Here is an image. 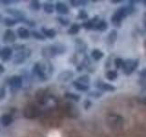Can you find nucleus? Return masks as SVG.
Returning a JSON list of instances; mask_svg holds the SVG:
<instances>
[{
  "label": "nucleus",
  "instance_id": "obj_1",
  "mask_svg": "<svg viewBox=\"0 0 146 137\" xmlns=\"http://www.w3.org/2000/svg\"><path fill=\"white\" fill-rule=\"evenodd\" d=\"M53 70V68L51 64L48 62H42L39 61L34 66V73L40 78L41 80H46L47 78L51 74Z\"/></svg>",
  "mask_w": 146,
  "mask_h": 137
},
{
  "label": "nucleus",
  "instance_id": "obj_2",
  "mask_svg": "<svg viewBox=\"0 0 146 137\" xmlns=\"http://www.w3.org/2000/svg\"><path fill=\"white\" fill-rule=\"evenodd\" d=\"M65 51H66L65 46H63L62 44H53L43 48L42 55L45 58L50 59L57 56V55H61Z\"/></svg>",
  "mask_w": 146,
  "mask_h": 137
},
{
  "label": "nucleus",
  "instance_id": "obj_3",
  "mask_svg": "<svg viewBox=\"0 0 146 137\" xmlns=\"http://www.w3.org/2000/svg\"><path fill=\"white\" fill-rule=\"evenodd\" d=\"M132 11H133V9L131 7H122L121 8L117 9L116 12L114 13L111 17L112 24L115 27H120L123 18L127 17L128 15H130Z\"/></svg>",
  "mask_w": 146,
  "mask_h": 137
},
{
  "label": "nucleus",
  "instance_id": "obj_4",
  "mask_svg": "<svg viewBox=\"0 0 146 137\" xmlns=\"http://www.w3.org/2000/svg\"><path fill=\"white\" fill-rule=\"evenodd\" d=\"M137 67H138V59H128L123 61L122 70L125 74L129 75L136 70Z\"/></svg>",
  "mask_w": 146,
  "mask_h": 137
},
{
  "label": "nucleus",
  "instance_id": "obj_5",
  "mask_svg": "<svg viewBox=\"0 0 146 137\" xmlns=\"http://www.w3.org/2000/svg\"><path fill=\"white\" fill-rule=\"evenodd\" d=\"M38 114V110L33 104L27 105L24 109V116L27 119L35 118Z\"/></svg>",
  "mask_w": 146,
  "mask_h": 137
},
{
  "label": "nucleus",
  "instance_id": "obj_6",
  "mask_svg": "<svg viewBox=\"0 0 146 137\" xmlns=\"http://www.w3.org/2000/svg\"><path fill=\"white\" fill-rule=\"evenodd\" d=\"M29 56H30V51H29V50H21V51L16 54L15 58H14V62L17 64L23 63L27 59V58H29Z\"/></svg>",
  "mask_w": 146,
  "mask_h": 137
},
{
  "label": "nucleus",
  "instance_id": "obj_7",
  "mask_svg": "<svg viewBox=\"0 0 146 137\" xmlns=\"http://www.w3.org/2000/svg\"><path fill=\"white\" fill-rule=\"evenodd\" d=\"M9 86L11 87L13 90H17L22 86V79L19 76H13L10 80H9Z\"/></svg>",
  "mask_w": 146,
  "mask_h": 137
},
{
  "label": "nucleus",
  "instance_id": "obj_8",
  "mask_svg": "<svg viewBox=\"0 0 146 137\" xmlns=\"http://www.w3.org/2000/svg\"><path fill=\"white\" fill-rule=\"evenodd\" d=\"M12 56V49L9 48V47H6L4 48L1 50V54H0V57H1L2 61H7L10 59Z\"/></svg>",
  "mask_w": 146,
  "mask_h": 137
},
{
  "label": "nucleus",
  "instance_id": "obj_9",
  "mask_svg": "<svg viewBox=\"0 0 146 137\" xmlns=\"http://www.w3.org/2000/svg\"><path fill=\"white\" fill-rule=\"evenodd\" d=\"M56 10L59 14H61V15H66L70 11V9H68L66 4H64L62 2H58L56 5Z\"/></svg>",
  "mask_w": 146,
  "mask_h": 137
},
{
  "label": "nucleus",
  "instance_id": "obj_10",
  "mask_svg": "<svg viewBox=\"0 0 146 137\" xmlns=\"http://www.w3.org/2000/svg\"><path fill=\"white\" fill-rule=\"evenodd\" d=\"M16 40V35L12 30H7L4 35L5 42H14Z\"/></svg>",
  "mask_w": 146,
  "mask_h": 137
},
{
  "label": "nucleus",
  "instance_id": "obj_11",
  "mask_svg": "<svg viewBox=\"0 0 146 137\" xmlns=\"http://www.w3.org/2000/svg\"><path fill=\"white\" fill-rule=\"evenodd\" d=\"M72 77H73V72H71L70 70H67V71L61 72L60 74L58 75V80L61 81H67L68 80H70Z\"/></svg>",
  "mask_w": 146,
  "mask_h": 137
},
{
  "label": "nucleus",
  "instance_id": "obj_12",
  "mask_svg": "<svg viewBox=\"0 0 146 137\" xmlns=\"http://www.w3.org/2000/svg\"><path fill=\"white\" fill-rule=\"evenodd\" d=\"M0 122H1L3 126H8L12 123L13 118L11 115H9V114H4V115L1 117V119H0Z\"/></svg>",
  "mask_w": 146,
  "mask_h": 137
},
{
  "label": "nucleus",
  "instance_id": "obj_13",
  "mask_svg": "<svg viewBox=\"0 0 146 137\" xmlns=\"http://www.w3.org/2000/svg\"><path fill=\"white\" fill-rule=\"evenodd\" d=\"M97 86L100 90H106V91H114L116 90V88L114 86H112L111 84H109V83H105V82H100V84H98Z\"/></svg>",
  "mask_w": 146,
  "mask_h": 137
},
{
  "label": "nucleus",
  "instance_id": "obj_14",
  "mask_svg": "<svg viewBox=\"0 0 146 137\" xmlns=\"http://www.w3.org/2000/svg\"><path fill=\"white\" fill-rule=\"evenodd\" d=\"M41 31H42V34L45 37L48 38V39H53V38H55V36H56V32H55V30H53L51 29H46V27H42Z\"/></svg>",
  "mask_w": 146,
  "mask_h": 137
},
{
  "label": "nucleus",
  "instance_id": "obj_15",
  "mask_svg": "<svg viewBox=\"0 0 146 137\" xmlns=\"http://www.w3.org/2000/svg\"><path fill=\"white\" fill-rule=\"evenodd\" d=\"M17 34L18 36H19V38L21 39H27V38H29V36H30V33H29V31L27 30L26 27H19V29H17Z\"/></svg>",
  "mask_w": 146,
  "mask_h": 137
},
{
  "label": "nucleus",
  "instance_id": "obj_16",
  "mask_svg": "<svg viewBox=\"0 0 146 137\" xmlns=\"http://www.w3.org/2000/svg\"><path fill=\"white\" fill-rule=\"evenodd\" d=\"M73 86L75 87V89H77L78 90H80V91H87L89 90V86L88 85H84V84H82L80 83V82L79 81H73Z\"/></svg>",
  "mask_w": 146,
  "mask_h": 137
},
{
  "label": "nucleus",
  "instance_id": "obj_17",
  "mask_svg": "<svg viewBox=\"0 0 146 137\" xmlns=\"http://www.w3.org/2000/svg\"><path fill=\"white\" fill-rule=\"evenodd\" d=\"M36 98L38 99V100L40 103H44L47 100V96H46V93L43 90H40L38 92V94H36Z\"/></svg>",
  "mask_w": 146,
  "mask_h": 137
},
{
  "label": "nucleus",
  "instance_id": "obj_18",
  "mask_svg": "<svg viewBox=\"0 0 146 137\" xmlns=\"http://www.w3.org/2000/svg\"><path fill=\"white\" fill-rule=\"evenodd\" d=\"M103 52H102L99 49H94L92 52H91V56L95 59V61H100V59L103 57Z\"/></svg>",
  "mask_w": 146,
  "mask_h": 137
},
{
  "label": "nucleus",
  "instance_id": "obj_19",
  "mask_svg": "<svg viewBox=\"0 0 146 137\" xmlns=\"http://www.w3.org/2000/svg\"><path fill=\"white\" fill-rule=\"evenodd\" d=\"M117 39V32L116 30H111L110 32V34L108 36V40H109V43L110 44H113L115 42V40Z\"/></svg>",
  "mask_w": 146,
  "mask_h": 137
},
{
  "label": "nucleus",
  "instance_id": "obj_20",
  "mask_svg": "<svg viewBox=\"0 0 146 137\" xmlns=\"http://www.w3.org/2000/svg\"><path fill=\"white\" fill-rule=\"evenodd\" d=\"M44 11L46 13H48V14H51L53 11H54V6H53V4L51 3H45L44 4Z\"/></svg>",
  "mask_w": 146,
  "mask_h": 137
},
{
  "label": "nucleus",
  "instance_id": "obj_21",
  "mask_svg": "<svg viewBox=\"0 0 146 137\" xmlns=\"http://www.w3.org/2000/svg\"><path fill=\"white\" fill-rule=\"evenodd\" d=\"M80 25H78V24H73V25L70 27V29H68V33H70V35H74V34H77L78 32L80 31Z\"/></svg>",
  "mask_w": 146,
  "mask_h": 137
},
{
  "label": "nucleus",
  "instance_id": "obj_22",
  "mask_svg": "<svg viewBox=\"0 0 146 137\" xmlns=\"http://www.w3.org/2000/svg\"><path fill=\"white\" fill-rule=\"evenodd\" d=\"M117 77H118L117 72L114 71V70H109L106 73V78H107L109 80H116Z\"/></svg>",
  "mask_w": 146,
  "mask_h": 137
},
{
  "label": "nucleus",
  "instance_id": "obj_23",
  "mask_svg": "<svg viewBox=\"0 0 146 137\" xmlns=\"http://www.w3.org/2000/svg\"><path fill=\"white\" fill-rule=\"evenodd\" d=\"M17 22H18V20L17 19V18H10V17H7L4 21L5 24H6L7 26H9V27L15 25Z\"/></svg>",
  "mask_w": 146,
  "mask_h": 137
},
{
  "label": "nucleus",
  "instance_id": "obj_24",
  "mask_svg": "<svg viewBox=\"0 0 146 137\" xmlns=\"http://www.w3.org/2000/svg\"><path fill=\"white\" fill-rule=\"evenodd\" d=\"M77 81H79V82H80V83L84 84V85H88L89 82H90V78L88 76H86V75L85 76H81L77 80Z\"/></svg>",
  "mask_w": 146,
  "mask_h": 137
},
{
  "label": "nucleus",
  "instance_id": "obj_25",
  "mask_svg": "<svg viewBox=\"0 0 146 137\" xmlns=\"http://www.w3.org/2000/svg\"><path fill=\"white\" fill-rule=\"evenodd\" d=\"M65 97L68 98V99H70V100H80V96L79 95H76V94H72V93H66L65 94Z\"/></svg>",
  "mask_w": 146,
  "mask_h": 137
},
{
  "label": "nucleus",
  "instance_id": "obj_26",
  "mask_svg": "<svg viewBox=\"0 0 146 137\" xmlns=\"http://www.w3.org/2000/svg\"><path fill=\"white\" fill-rule=\"evenodd\" d=\"M31 34H32V36H33L34 38H35V39H40V40H42V39H45V36H44V35H42L41 33H38V32H36V31L31 32Z\"/></svg>",
  "mask_w": 146,
  "mask_h": 137
},
{
  "label": "nucleus",
  "instance_id": "obj_27",
  "mask_svg": "<svg viewBox=\"0 0 146 137\" xmlns=\"http://www.w3.org/2000/svg\"><path fill=\"white\" fill-rule=\"evenodd\" d=\"M30 7H31V8L33 9V10H35V11L38 10L39 7H40L39 2H38V1H32L31 4H30Z\"/></svg>",
  "mask_w": 146,
  "mask_h": 137
},
{
  "label": "nucleus",
  "instance_id": "obj_28",
  "mask_svg": "<svg viewBox=\"0 0 146 137\" xmlns=\"http://www.w3.org/2000/svg\"><path fill=\"white\" fill-rule=\"evenodd\" d=\"M123 61H122L121 59H115V66H116V68H122Z\"/></svg>",
  "mask_w": 146,
  "mask_h": 137
},
{
  "label": "nucleus",
  "instance_id": "obj_29",
  "mask_svg": "<svg viewBox=\"0 0 146 137\" xmlns=\"http://www.w3.org/2000/svg\"><path fill=\"white\" fill-rule=\"evenodd\" d=\"M58 21L60 22L62 25L66 26V25H68V20H66V19H64L63 17H58Z\"/></svg>",
  "mask_w": 146,
  "mask_h": 137
},
{
  "label": "nucleus",
  "instance_id": "obj_30",
  "mask_svg": "<svg viewBox=\"0 0 146 137\" xmlns=\"http://www.w3.org/2000/svg\"><path fill=\"white\" fill-rule=\"evenodd\" d=\"M70 3L72 4V6H74V7H79L80 6V5H82V3H83V1H70Z\"/></svg>",
  "mask_w": 146,
  "mask_h": 137
},
{
  "label": "nucleus",
  "instance_id": "obj_31",
  "mask_svg": "<svg viewBox=\"0 0 146 137\" xmlns=\"http://www.w3.org/2000/svg\"><path fill=\"white\" fill-rule=\"evenodd\" d=\"M87 14L85 13V11H80L79 14V17H82V18H87Z\"/></svg>",
  "mask_w": 146,
  "mask_h": 137
},
{
  "label": "nucleus",
  "instance_id": "obj_32",
  "mask_svg": "<svg viewBox=\"0 0 146 137\" xmlns=\"http://www.w3.org/2000/svg\"><path fill=\"white\" fill-rule=\"evenodd\" d=\"M5 93H6V92H5V89H4V88H1V89H0V100L4 98Z\"/></svg>",
  "mask_w": 146,
  "mask_h": 137
},
{
  "label": "nucleus",
  "instance_id": "obj_33",
  "mask_svg": "<svg viewBox=\"0 0 146 137\" xmlns=\"http://www.w3.org/2000/svg\"><path fill=\"white\" fill-rule=\"evenodd\" d=\"M5 71V68L3 67V65L0 64V73H3Z\"/></svg>",
  "mask_w": 146,
  "mask_h": 137
},
{
  "label": "nucleus",
  "instance_id": "obj_34",
  "mask_svg": "<svg viewBox=\"0 0 146 137\" xmlns=\"http://www.w3.org/2000/svg\"><path fill=\"white\" fill-rule=\"evenodd\" d=\"M0 20H1V16H0Z\"/></svg>",
  "mask_w": 146,
  "mask_h": 137
},
{
  "label": "nucleus",
  "instance_id": "obj_35",
  "mask_svg": "<svg viewBox=\"0 0 146 137\" xmlns=\"http://www.w3.org/2000/svg\"><path fill=\"white\" fill-rule=\"evenodd\" d=\"M0 54H1V49H0Z\"/></svg>",
  "mask_w": 146,
  "mask_h": 137
},
{
  "label": "nucleus",
  "instance_id": "obj_36",
  "mask_svg": "<svg viewBox=\"0 0 146 137\" xmlns=\"http://www.w3.org/2000/svg\"><path fill=\"white\" fill-rule=\"evenodd\" d=\"M144 3H145V5H146V1H144Z\"/></svg>",
  "mask_w": 146,
  "mask_h": 137
},
{
  "label": "nucleus",
  "instance_id": "obj_37",
  "mask_svg": "<svg viewBox=\"0 0 146 137\" xmlns=\"http://www.w3.org/2000/svg\"><path fill=\"white\" fill-rule=\"evenodd\" d=\"M145 26H146V22H145Z\"/></svg>",
  "mask_w": 146,
  "mask_h": 137
}]
</instances>
